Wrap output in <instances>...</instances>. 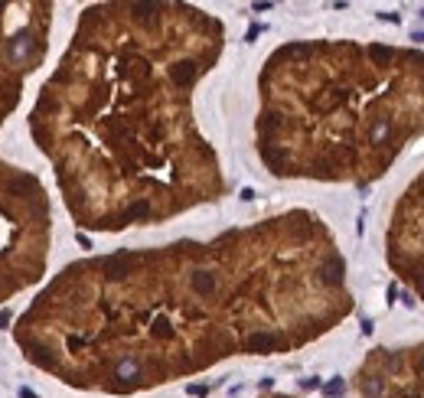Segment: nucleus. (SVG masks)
I'll use <instances>...</instances> for the list:
<instances>
[{
	"label": "nucleus",
	"mask_w": 424,
	"mask_h": 398,
	"mask_svg": "<svg viewBox=\"0 0 424 398\" xmlns=\"http://www.w3.org/2000/svg\"><path fill=\"white\" fill-rule=\"evenodd\" d=\"M206 392H209V389H206V385H189V395H196V398H203Z\"/></svg>",
	"instance_id": "obj_8"
},
{
	"label": "nucleus",
	"mask_w": 424,
	"mask_h": 398,
	"mask_svg": "<svg viewBox=\"0 0 424 398\" xmlns=\"http://www.w3.org/2000/svg\"><path fill=\"white\" fill-rule=\"evenodd\" d=\"M346 313L330 228L294 209L212 242L72 261L20 313L13 340L72 389L134 395L235 352H291Z\"/></svg>",
	"instance_id": "obj_1"
},
{
	"label": "nucleus",
	"mask_w": 424,
	"mask_h": 398,
	"mask_svg": "<svg viewBox=\"0 0 424 398\" xmlns=\"http://www.w3.org/2000/svg\"><path fill=\"white\" fill-rule=\"evenodd\" d=\"M411 39H415V43H424V33H411Z\"/></svg>",
	"instance_id": "obj_11"
},
{
	"label": "nucleus",
	"mask_w": 424,
	"mask_h": 398,
	"mask_svg": "<svg viewBox=\"0 0 424 398\" xmlns=\"http://www.w3.org/2000/svg\"><path fill=\"white\" fill-rule=\"evenodd\" d=\"M225 30L186 3H95L75 23L30 111L75 226L121 232L225 193L215 150L196 131L193 88Z\"/></svg>",
	"instance_id": "obj_2"
},
{
	"label": "nucleus",
	"mask_w": 424,
	"mask_h": 398,
	"mask_svg": "<svg viewBox=\"0 0 424 398\" xmlns=\"http://www.w3.org/2000/svg\"><path fill=\"white\" fill-rule=\"evenodd\" d=\"M20 395H23V398H36V395H33L30 389H20Z\"/></svg>",
	"instance_id": "obj_12"
},
{
	"label": "nucleus",
	"mask_w": 424,
	"mask_h": 398,
	"mask_svg": "<svg viewBox=\"0 0 424 398\" xmlns=\"http://www.w3.org/2000/svg\"><path fill=\"white\" fill-rule=\"evenodd\" d=\"M271 398H291V395H271Z\"/></svg>",
	"instance_id": "obj_13"
},
{
	"label": "nucleus",
	"mask_w": 424,
	"mask_h": 398,
	"mask_svg": "<svg viewBox=\"0 0 424 398\" xmlns=\"http://www.w3.org/2000/svg\"><path fill=\"white\" fill-rule=\"evenodd\" d=\"M343 392H346V382H343V379H333V382L323 385V395H326V398H339Z\"/></svg>",
	"instance_id": "obj_5"
},
{
	"label": "nucleus",
	"mask_w": 424,
	"mask_h": 398,
	"mask_svg": "<svg viewBox=\"0 0 424 398\" xmlns=\"http://www.w3.org/2000/svg\"><path fill=\"white\" fill-rule=\"evenodd\" d=\"M261 33H265V26H252V30L245 33V39H248V43H252V39H258Z\"/></svg>",
	"instance_id": "obj_6"
},
{
	"label": "nucleus",
	"mask_w": 424,
	"mask_h": 398,
	"mask_svg": "<svg viewBox=\"0 0 424 398\" xmlns=\"http://www.w3.org/2000/svg\"><path fill=\"white\" fill-rule=\"evenodd\" d=\"M424 56L359 43H287L261 69L258 154L274 176L375 180L369 134L378 121H398L392 85L411 75Z\"/></svg>",
	"instance_id": "obj_3"
},
{
	"label": "nucleus",
	"mask_w": 424,
	"mask_h": 398,
	"mask_svg": "<svg viewBox=\"0 0 424 398\" xmlns=\"http://www.w3.org/2000/svg\"><path fill=\"white\" fill-rule=\"evenodd\" d=\"M53 10L49 0L0 3V127L23 98L26 78L46 62Z\"/></svg>",
	"instance_id": "obj_4"
},
{
	"label": "nucleus",
	"mask_w": 424,
	"mask_h": 398,
	"mask_svg": "<svg viewBox=\"0 0 424 398\" xmlns=\"http://www.w3.org/2000/svg\"><path fill=\"white\" fill-rule=\"evenodd\" d=\"M300 389H307V392H310V389H320V379H304V382H300Z\"/></svg>",
	"instance_id": "obj_7"
},
{
	"label": "nucleus",
	"mask_w": 424,
	"mask_h": 398,
	"mask_svg": "<svg viewBox=\"0 0 424 398\" xmlns=\"http://www.w3.org/2000/svg\"><path fill=\"white\" fill-rule=\"evenodd\" d=\"M378 20H388V23H398L401 16H398V13H378Z\"/></svg>",
	"instance_id": "obj_9"
},
{
	"label": "nucleus",
	"mask_w": 424,
	"mask_h": 398,
	"mask_svg": "<svg viewBox=\"0 0 424 398\" xmlns=\"http://www.w3.org/2000/svg\"><path fill=\"white\" fill-rule=\"evenodd\" d=\"M421 20H424V10H421Z\"/></svg>",
	"instance_id": "obj_14"
},
{
	"label": "nucleus",
	"mask_w": 424,
	"mask_h": 398,
	"mask_svg": "<svg viewBox=\"0 0 424 398\" xmlns=\"http://www.w3.org/2000/svg\"><path fill=\"white\" fill-rule=\"evenodd\" d=\"M7 323H10V310H3L0 313V330H7Z\"/></svg>",
	"instance_id": "obj_10"
}]
</instances>
